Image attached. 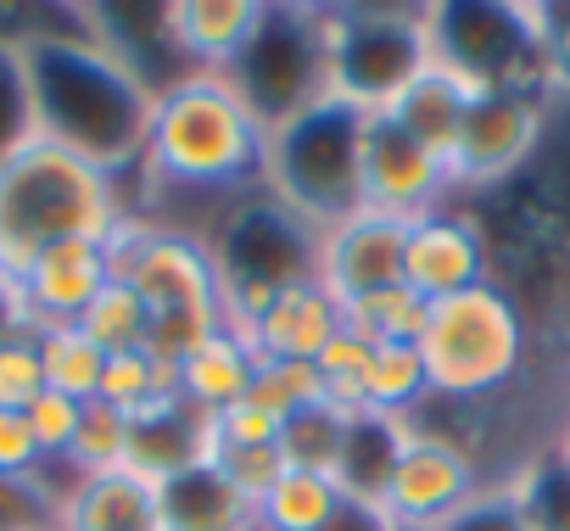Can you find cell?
Returning a JSON list of instances; mask_svg holds the SVG:
<instances>
[{
  "instance_id": "4",
  "label": "cell",
  "mask_w": 570,
  "mask_h": 531,
  "mask_svg": "<svg viewBox=\"0 0 570 531\" xmlns=\"http://www.w3.org/2000/svg\"><path fill=\"white\" fill-rule=\"evenodd\" d=\"M107 263L112 281L135 286L140 303L151 308V353L179 364L196 342L224 331V303H218V275L202 229L174 224V218H146L124 213L118 229L107 235Z\"/></svg>"
},
{
  "instance_id": "12",
  "label": "cell",
  "mask_w": 570,
  "mask_h": 531,
  "mask_svg": "<svg viewBox=\"0 0 570 531\" xmlns=\"http://www.w3.org/2000/svg\"><path fill=\"white\" fill-rule=\"evenodd\" d=\"M358 201L375 213H392V218H420V213L453 201V179H448L442 157H431L386 112H370L364 140H358Z\"/></svg>"
},
{
  "instance_id": "44",
  "label": "cell",
  "mask_w": 570,
  "mask_h": 531,
  "mask_svg": "<svg viewBox=\"0 0 570 531\" xmlns=\"http://www.w3.org/2000/svg\"><path fill=\"white\" fill-rule=\"evenodd\" d=\"M531 29H537V46H542L553 79L564 85L570 79V7H531Z\"/></svg>"
},
{
  "instance_id": "17",
  "label": "cell",
  "mask_w": 570,
  "mask_h": 531,
  "mask_svg": "<svg viewBox=\"0 0 570 531\" xmlns=\"http://www.w3.org/2000/svg\"><path fill=\"white\" fill-rule=\"evenodd\" d=\"M163 18H168V46L179 68L229 73L240 51L257 40L268 0H168Z\"/></svg>"
},
{
  "instance_id": "21",
  "label": "cell",
  "mask_w": 570,
  "mask_h": 531,
  "mask_svg": "<svg viewBox=\"0 0 570 531\" xmlns=\"http://www.w3.org/2000/svg\"><path fill=\"white\" fill-rule=\"evenodd\" d=\"M157 531H257V503L218 464H190L157 481Z\"/></svg>"
},
{
  "instance_id": "6",
  "label": "cell",
  "mask_w": 570,
  "mask_h": 531,
  "mask_svg": "<svg viewBox=\"0 0 570 531\" xmlns=\"http://www.w3.org/2000/svg\"><path fill=\"white\" fill-rule=\"evenodd\" d=\"M414 347L425 358L436 403H487L520 381L531 358V314L503 281H481L459 297L431 303Z\"/></svg>"
},
{
  "instance_id": "40",
  "label": "cell",
  "mask_w": 570,
  "mask_h": 531,
  "mask_svg": "<svg viewBox=\"0 0 570 531\" xmlns=\"http://www.w3.org/2000/svg\"><path fill=\"white\" fill-rule=\"evenodd\" d=\"M436 531H531V525H525L520 498H514L509 481H481V492L464 509H453Z\"/></svg>"
},
{
  "instance_id": "15",
  "label": "cell",
  "mask_w": 570,
  "mask_h": 531,
  "mask_svg": "<svg viewBox=\"0 0 570 531\" xmlns=\"http://www.w3.org/2000/svg\"><path fill=\"white\" fill-rule=\"evenodd\" d=\"M403 252H409V218L358 207L342 224L320 229V269H314V281L342 308H353V303H364L375 292L403 286Z\"/></svg>"
},
{
  "instance_id": "11",
  "label": "cell",
  "mask_w": 570,
  "mask_h": 531,
  "mask_svg": "<svg viewBox=\"0 0 570 531\" xmlns=\"http://www.w3.org/2000/svg\"><path fill=\"white\" fill-rule=\"evenodd\" d=\"M553 124V96L548 90H481L459 124L453 157H448V179L453 196L464 190H503L514 185L548 140Z\"/></svg>"
},
{
  "instance_id": "23",
  "label": "cell",
  "mask_w": 570,
  "mask_h": 531,
  "mask_svg": "<svg viewBox=\"0 0 570 531\" xmlns=\"http://www.w3.org/2000/svg\"><path fill=\"white\" fill-rule=\"evenodd\" d=\"M481 90L470 85V79H459L453 68H442V62H425L381 112L403 129V135H414L431 157H453V140H459V124H464V112H470V101H475Z\"/></svg>"
},
{
  "instance_id": "13",
  "label": "cell",
  "mask_w": 570,
  "mask_h": 531,
  "mask_svg": "<svg viewBox=\"0 0 570 531\" xmlns=\"http://www.w3.org/2000/svg\"><path fill=\"white\" fill-rule=\"evenodd\" d=\"M475 492H481L475 453L459 436H448V431L414 425V436H409V448H403V459L392 470V486H386L381 514L392 525H442Z\"/></svg>"
},
{
  "instance_id": "30",
  "label": "cell",
  "mask_w": 570,
  "mask_h": 531,
  "mask_svg": "<svg viewBox=\"0 0 570 531\" xmlns=\"http://www.w3.org/2000/svg\"><path fill=\"white\" fill-rule=\"evenodd\" d=\"M425 314H431V303H425L420 292H409V286H392V292H375V297L353 303V308H347V331H353V336H364L370 347L420 342V331H425Z\"/></svg>"
},
{
  "instance_id": "16",
  "label": "cell",
  "mask_w": 570,
  "mask_h": 531,
  "mask_svg": "<svg viewBox=\"0 0 570 531\" xmlns=\"http://www.w3.org/2000/svg\"><path fill=\"white\" fill-rule=\"evenodd\" d=\"M35 325H79V314L112 286L107 240H57L18 275Z\"/></svg>"
},
{
  "instance_id": "1",
  "label": "cell",
  "mask_w": 570,
  "mask_h": 531,
  "mask_svg": "<svg viewBox=\"0 0 570 531\" xmlns=\"http://www.w3.org/2000/svg\"><path fill=\"white\" fill-rule=\"evenodd\" d=\"M263 157H268V124L235 90V79L185 68L151 101V124L135 168L140 179L135 213H151V201L168 196H207L224 207L229 196L263 185Z\"/></svg>"
},
{
  "instance_id": "3",
  "label": "cell",
  "mask_w": 570,
  "mask_h": 531,
  "mask_svg": "<svg viewBox=\"0 0 570 531\" xmlns=\"http://www.w3.org/2000/svg\"><path fill=\"white\" fill-rule=\"evenodd\" d=\"M124 213H135L124 174L29 135L0 157V269L23 275L57 240H107Z\"/></svg>"
},
{
  "instance_id": "38",
  "label": "cell",
  "mask_w": 570,
  "mask_h": 531,
  "mask_svg": "<svg viewBox=\"0 0 570 531\" xmlns=\"http://www.w3.org/2000/svg\"><path fill=\"white\" fill-rule=\"evenodd\" d=\"M79 420H85V403H73V397H62V392H51V386L35 397V409H29V431H35V442H40V453H46L51 470L68 464L73 436H79Z\"/></svg>"
},
{
  "instance_id": "31",
  "label": "cell",
  "mask_w": 570,
  "mask_h": 531,
  "mask_svg": "<svg viewBox=\"0 0 570 531\" xmlns=\"http://www.w3.org/2000/svg\"><path fill=\"white\" fill-rule=\"evenodd\" d=\"M124 464H129V414L101 403V397L85 403V420H79V436H73L62 475H107Z\"/></svg>"
},
{
  "instance_id": "28",
  "label": "cell",
  "mask_w": 570,
  "mask_h": 531,
  "mask_svg": "<svg viewBox=\"0 0 570 531\" xmlns=\"http://www.w3.org/2000/svg\"><path fill=\"white\" fill-rule=\"evenodd\" d=\"M79 331L112 358V353H135V347H151V308L140 303L135 286L112 281L85 314H79Z\"/></svg>"
},
{
  "instance_id": "46",
  "label": "cell",
  "mask_w": 570,
  "mask_h": 531,
  "mask_svg": "<svg viewBox=\"0 0 570 531\" xmlns=\"http://www.w3.org/2000/svg\"><path fill=\"white\" fill-rule=\"evenodd\" d=\"M553 453L564 459V470H570V420H564V431H559V442H553Z\"/></svg>"
},
{
  "instance_id": "18",
  "label": "cell",
  "mask_w": 570,
  "mask_h": 531,
  "mask_svg": "<svg viewBox=\"0 0 570 531\" xmlns=\"http://www.w3.org/2000/svg\"><path fill=\"white\" fill-rule=\"evenodd\" d=\"M57 531H157V481L129 464L68 475L57 492Z\"/></svg>"
},
{
  "instance_id": "33",
  "label": "cell",
  "mask_w": 570,
  "mask_h": 531,
  "mask_svg": "<svg viewBox=\"0 0 570 531\" xmlns=\"http://www.w3.org/2000/svg\"><path fill=\"white\" fill-rule=\"evenodd\" d=\"M509 486H514L531 531H570V470L559 453L531 459L520 475H509Z\"/></svg>"
},
{
  "instance_id": "9",
  "label": "cell",
  "mask_w": 570,
  "mask_h": 531,
  "mask_svg": "<svg viewBox=\"0 0 570 531\" xmlns=\"http://www.w3.org/2000/svg\"><path fill=\"white\" fill-rule=\"evenodd\" d=\"M320 35H325V79L331 96L358 107V112H381L425 62V12H392V7H331L320 12Z\"/></svg>"
},
{
  "instance_id": "20",
  "label": "cell",
  "mask_w": 570,
  "mask_h": 531,
  "mask_svg": "<svg viewBox=\"0 0 570 531\" xmlns=\"http://www.w3.org/2000/svg\"><path fill=\"white\" fill-rule=\"evenodd\" d=\"M414 436V420H392V414H375V409H353L347 425H342V448H336V464H331V481L347 503H364V509H381L386 503V486H392V470L403 459Z\"/></svg>"
},
{
  "instance_id": "39",
  "label": "cell",
  "mask_w": 570,
  "mask_h": 531,
  "mask_svg": "<svg viewBox=\"0 0 570 531\" xmlns=\"http://www.w3.org/2000/svg\"><path fill=\"white\" fill-rule=\"evenodd\" d=\"M40 392H46V364H40V347H35V331H29V336L0 347V409L29 414Z\"/></svg>"
},
{
  "instance_id": "8",
  "label": "cell",
  "mask_w": 570,
  "mask_h": 531,
  "mask_svg": "<svg viewBox=\"0 0 570 531\" xmlns=\"http://www.w3.org/2000/svg\"><path fill=\"white\" fill-rule=\"evenodd\" d=\"M425 12V46L431 62L453 68L475 90H559L537 29L531 7H509V0H442Z\"/></svg>"
},
{
  "instance_id": "29",
  "label": "cell",
  "mask_w": 570,
  "mask_h": 531,
  "mask_svg": "<svg viewBox=\"0 0 570 531\" xmlns=\"http://www.w3.org/2000/svg\"><path fill=\"white\" fill-rule=\"evenodd\" d=\"M179 392V375L168 358H157L151 347H135V353H112L107 358V375H101V403L124 409V414H140L146 403L157 397H174Z\"/></svg>"
},
{
  "instance_id": "24",
  "label": "cell",
  "mask_w": 570,
  "mask_h": 531,
  "mask_svg": "<svg viewBox=\"0 0 570 531\" xmlns=\"http://www.w3.org/2000/svg\"><path fill=\"white\" fill-rule=\"evenodd\" d=\"M257 364H263L257 342H252L246 331L224 325V331H213L207 342H196V347L174 364L179 397H185L190 409H202V414H218V409H229V403H240V397L252 392Z\"/></svg>"
},
{
  "instance_id": "7",
  "label": "cell",
  "mask_w": 570,
  "mask_h": 531,
  "mask_svg": "<svg viewBox=\"0 0 570 531\" xmlns=\"http://www.w3.org/2000/svg\"><path fill=\"white\" fill-rule=\"evenodd\" d=\"M358 107L325 96L308 112L285 118L268 129V157H263V190L303 213L314 229L342 224L358 213V140H364Z\"/></svg>"
},
{
  "instance_id": "41",
  "label": "cell",
  "mask_w": 570,
  "mask_h": 531,
  "mask_svg": "<svg viewBox=\"0 0 570 531\" xmlns=\"http://www.w3.org/2000/svg\"><path fill=\"white\" fill-rule=\"evenodd\" d=\"M279 425L268 409H257L252 397L229 403L213 414V448H279Z\"/></svg>"
},
{
  "instance_id": "19",
  "label": "cell",
  "mask_w": 570,
  "mask_h": 531,
  "mask_svg": "<svg viewBox=\"0 0 570 531\" xmlns=\"http://www.w3.org/2000/svg\"><path fill=\"white\" fill-rule=\"evenodd\" d=\"M207 459H213V414L190 409L179 392L129 414V470L168 481V475L207 464Z\"/></svg>"
},
{
  "instance_id": "37",
  "label": "cell",
  "mask_w": 570,
  "mask_h": 531,
  "mask_svg": "<svg viewBox=\"0 0 570 531\" xmlns=\"http://www.w3.org/2000/svg\"><path fill=\"white\" fill-rule=\"evenodd\" d=\"M35 129V107H29V79L18 62V40H0V157H12Z\"/></svg>"
},
{
  "instance_id": "47",
  "label": "cell",
  "mask_w": 570,
  "mask_h": 531,
  "mask_svg": "<svg viewBox=\"0 0 570 531\" xmlns=\"http://www.w3.org/2000/svg\"><path fill=\"white\" fill-rule=\"evenodd\" d=\"M386 531H436V525H386Z\"/></svg>"
},
{
  "instance_id": "27",
  "label": "cell",
  "mask_w": 570,
  "mask_h": 531,
  "mask_svg": "<svg viewBox=\"0 0 570 531\" xmlns=\"http://www.w3.org/2000/svg\"><path fill=\"white\" fill-rule=\"evenodd\" d=\"M431 397V375H425V358L414 342H392V347H375V364H370V392H364V409L375 414H392V420H414Z\"/></svg>"
},
{
  "instance_id": "26",
  "label": "cell",
  "mask_w": 570,
  "mask_h": 531,
  "mask_svg": "<svg viewBox=\"0 0 570 531\" xmlns=\"http://www.w3.org/2000/svg\"><path fill=\"white\" fill-rule=\"evenodd\" d=\"M35 347L46 364V386L73 397V403H96L101 397V375H107V353L79 331V325H35Z\"/></svg>"
},
{
  "instance_id": "43",
  "label": "cell",
  "mask_w": 570,
  "mask_h": 531,
  "mask_svg": "<svg viewBox=\"0 0 570 531\" xmlns=\"http://www.w3.org/2000/svg\"><path fill=\"white\" fill-rule=\"evenodd\" d=\"M0 475L7 481H35V475H51L35 431H29V414H7L0 409Z\"/></svg>"
},
{
  "instance_id": "35",
  "label": "cell",
  "mask_w": 570,
  "mask_h": 531,
  "mask_svg": "<svg viewBox=\"0 0 570 531\" xmlns=\"http://www.w3.org/2000/svg\"><path fill=\"white\" fill-rule=\"evenodd\" d=\"M370 364H375V347H370L364 336L342 331V336H336V342L314 358L320 386H325V403H336L342 414L364 409V392H370Z\"/></svg>"
},
{
  "instance_id": "22",
  "label": "cell",
  "mask_w": 570,
  "mask_h": 531,
  "mask_svg": "<svg viewBox=\"0 0 570 531\" xmlns=\"http://www.w3.org/2000/svg\"><path fill=\"white\" fill-rule=\"evenodd\" d=\"M347 331V308L320 286H292V292H279V303L252 325V342L263 358H285V364H314L336 336Z\"/></svg>"
},
{
  "instance_id": "32",
  "label": "cell",
  "mask_w": 570,
  "mask_h": 531,
  "mask_svg": "<svg viewBox=\"0 0 570 531\" xmlns=\"http://www.w3.org/2000/svg\"><path fill=\"white\" fill-rule=\"evenodd\" d=\"M342 425H347V414L336 403H314V409L292 414V420L279 425V459H285V470L331 475L336 448H342Z\"/></svg>"
},
{
  "instance_id": "36",
  "label": "cell",
  "mask_w": 570,
  "mask_h": 531,
  "mask_svg": "<svg viewBox=\"0 0 570 531\" xmlns=\"http://www.w3.org/2000/svg\"><path fill=\"white\" fill-rule=\"evenodd\" d=\"M57 470L35 481H7L0 475V531H57Z\"/></svg>"
},
{
  "instance_id": "2",
  "label": "cell",
  "mask_w": 570,
  "mask_h": 531,
  "mask_svg": "<svg viewBox=\"0 0 570 531\" xmlns=\"http://www.w3.org/2000/svg\"><path fill=\"white\" fill-rule=\"evenodd\" d=\"M18 62L29 79L35 129L46 140L124 179L140 168V146H146L151 101H157L146 73H135L90 29L85 35H57V29L18 35Z\"/></svg>"
},
{
  "instance_id": "14",
  "label": "cell",
  "mask_w": 570,
  "mask_h": 531,
  "mask_svg": "<svg viewBox=\"0 0 570 531\" xmlns=\"http://www.w3.org/2000/svg\"><path fill=\"white\" fill-rule=\"evenodd\" d=\"M481 281H492V240H487L481 213L459 207V196H453V201L409 218V252H403L409 292H420L425 303H442Z\"/></svg>"
},
{
  "instance_id": "42",
  "label": "cell",
  "mask_w": 570,
  "mask_h": 531,
  "mask_svg": "<svg viewBox=\"0 0 570 531\" xmlns=\"http://www.w3.org/2000/svg\"><path fill=\"white\" fill-rule=\"evenodd\" d=\"M207 464H218L252 503H263V492L285 475V459H279V448H213V459Z\"/></svg>"
},
{
  "instance_id": "10",
  "label": "cell",
  "mask_w": 570,
  "mask_h": 531,
  "mask_svg": "<svg viewBox=\"0 0 570 531\" xmlns=\"http://www.w3.org/2000/svg\"><path fill=\"white\" fill-rule=\"evenodd\" d=\"M229 79L257 107V118L268 129L285 124V118H297V112H308L314 101H325L331 79H325L320 7H268L257 40L240 51Z\"/></svg>"
},
{
  "instance_id": "5",
  "label": "cell",
  "mask_w": 570,
  "mask_h": 531,
  "mask_svg": "<svg viewBox=\"0 0 570 531\" xmlns=\"http://www.w3.org/2000/svg\"><path fill=\"white\" fill-rule=\"evenodd\" d=\"M202 240L213 252L224 325L246 336L279 303V292L308 286L320 269V229L285 201H274L263 185L246 196H229L202 229Z\"/></svg>"
},
{
  "instance_id": "45",
  "label": "cell",
  "mask_w": 570,
  "mask_h": 531,
  "mask_svg": "<svg viewBox=\"0 0 570 531\" xmlns=\"http://www.w3.org/2000/svg\"><path fill=\"white\" fill-rule=\"evenodd\" d=\"M29 331H35V319H29L23 286H18V275H7V269H0V347H7V342H18V336H29Z\"/></svg>"
},
{
  "instance_id": "34",
  "label": "cell",
  "mask_w": 570,
  "mask_h": 531,
  "mask_svg": "<svg viewBox=\"0 0 570 531\" xmlns=\"http://www.w3.org/2000/svg\"><path fill=\"white\" fill-rule=\"evenodd\" d=\"M257 409H268L274 420H292L314 403H325V386H320V370L314 364H285V358H263L257 375H252V392H246Z\"/></svg>"
},
{
  "instance_id": "25",
  "label": "cell",
  "mask_w": 570,
  "mask_h": 531,
  "mask_svg": "<svg viewBox=\"0 0 570 531\" xmlns=\"http://www.w3.org/2000/svg\"><path fill=\"white\" fill-rule=\"evenodd\" d=\"M342 509H347V498L336 492L331 475L285 470L257 503V531H331Z\"/></svg>"
}]
</instances>
